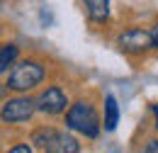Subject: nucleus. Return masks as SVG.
Segmentation results:
<instances>
[{"instance_id":"nucleus-12","label":"nucleus","mask_w":158,"mask_h":153,"mask_svg":"<svg viewBox=\"0 0 158 153\" xmlns=\"http://www.w3.org/2000/svg\"><path fill=\"white\" fill-rule=\"evenodd\" d=\"M143 151H148V153H158V141H148Z\"/></svg>"},{"instance_id":"nucleus-8","label":"nucleus","mask_w":158,"mask_h":153,"mask_svg":"<svg viewBox=\"0 0 158 153\" xmlns=\"http://www.w3.org/2000/svg\"><path fill=\"white\" fill-rule=\"evenodd\" d=\"M117 122H119L117 100L112 95H107V100H105V129H107V131H114V129H117Z\"/></svg>"},{"instance_id":"nucleus-7","label":"nucleus","mask_w":158,"mask_h":153,"mask_svg":"<svg viewBox=\"0 0 158 153\" xmlns=\"http://www.w3.org/2000/svg\"><path fill=\"white\" fill-rule=\"evenodd\" d=\"M83 2H85V10H88L90 19L105 22L110 17V0H83Z\"/></svg>"},{"instance_id":"nucleus-2","label":"nucleus","mask_w":158,"mask_h":153,"mask_svg":"<svg viewBox=\"0 0 158 153\" xmlns=\"http://www.w3.org/2000/svg\"><path fill=\"white\" fill-rule=\"evenodd\" d=\"M41 80H44V68L37 61H20L7 78V85L15 93H27V90L37 88Z\"/></svg>"},{"instance_id":"nucleus-10","label":"nucleus","mask_w":158,"mask_h":153,"mask_svg":"<svg viewBox=\"0 0 158 153\" xmlns=\"http://www.w3.org/2000/svg\"><path fill=\"white\" fill-rule=\"evenodd\" d=\"M54 136H56V129H37L34 134H32V143H37V148L41 151H46L49 146H51V141H54Z\"/></svg>"},{"instance_id":"nucleus-3","label":"nucleus","mask_w":158,"mask_h":153,"mask_svg":"<svg viewBox=\"0 0 158 153\" xmlns=\"http://www.w3.org/2000/svg\"><path fill=\"white\" fill-rule=\"evenodd\" d=\"M37 110V102L29 100V97H12V100H5L2 107H0V119L5 124H22L27 122L29 117L34 114Z\"/></svg>"},{"instance_id":"nucleus-15","label":"nucleus","mask_w":158,"mask_h":153,"mask_svg":"<svg viewBox=\"0 0 158 153\" xmlns=\"http://www.w3.org/2000/svg\"><path fill=\"white\" fill-rule=\"evenodd\" d=\"M153 112H156V117H158V105H156V107H153ZM156 126H158V124H156Z\"/></svg>"},{"instance_id":"nucleus-1","label":"nucleus","mask_w":158,"mask_h":153,"mask_svg":"<svg viewBox=\"0 0 158 153\" xmlns=\"http://www.w3.org/2000/svg\"><path fill=\"white\" fill-rule=\"evenodd\" d=\"M66 126L78 131V134L88 136V139H98L100 134V119H98V112L90 102H76L71 105V110L66 112Z\"/></svg>"},{"instance_id":"nucleus-6","label":"nucleus","mask_w":158,"mask_h":153,"mask_svg":"<svg viewBox=\"0 0 158 153\" xmlns=\"http://www.w3.org/2000/svg\"><path fill=\"white\" fill-rule=\"evenodd\" d=\"M46 151H49V153H78L80 146H78V141H76L73 136L63 134V131H56L54 141H51V146H49Z\"/></svg>"},{"instance_id":"nucleus-5","label":"nucleus","mask_w":158,"mask_h":153,"mask_svg":"<svg viewBox=\"0 0 158 153\" xmlns=\"http://www.w3.org/2000/svg\"><path fill=\"white\" fill-rule=\"evenodd\" d=\"M68 105V97L59 85H49L39 97H37V110L44 114H61Z\"/></svg>"},{"instance_id":"nucleus-9","label":"nucleus","mask_w":158,"mask_h":153,"mask_svg":"<svg viewBox=\"0 0 158 153\" xmlns=\"http://www.w3.org/2000/svg\"><path fill=\"white\" fill-rule=\"evenodd\" d=\"M17 54H20V49H17L15 44H5V46H0V73H5L7 66L15 63Z\"/></svg>"},{"instance_id":"nucleus-11","label":"nucleus","mask_w":158,"mask_h":153,"mask_svg":"<svg viewBox=\"0 0 158 153\" xmlns=\"http://www.w3.org/2000/svg\"><path fill=\"white\" fill-rule=\"evenodd\" d=\"M10 151H12V153H29V151H32V146H24V143H20V146H12Z\"/></svg>"},{"instance_id":"nucleus-13","label":"nucleus","mask_w":158,"mask_h":153,"mask_svg":"<svg viewBox=\"0 0 158 153\" xmlns=\"http://www.w3.org/2000/svg\"><path fill=\"white\" fill-rule=\"evenodd\" d=\"M7 90H10V85H2V83H0V102H5V97H7Z\"/></svg>"},{"instance_id":"nucleus-4","label":"nucleus","mask_w":158,"mask_h":153,"mask_svg":"<svg viewBox=\"0 0 158 153\" xmlns=\"http://www.w3.org/2000/svg\"><path fill=\"white\" fill-rule=\"evenodd\" d=\"M117 46L124 54L139 56V54H143V51H148L153 46V32H146V29H127L124 34H119Z\"/></svg>"},{"instance_id":"nucleus-14","label":"nucleus","mask_w":158,"mask_h":153,"mask_svg":"<svg viewBox=\"0 0 158 153\" xmlns=\"http://www.w3.org/2000/svg\"><path fill=\"white\" fill-rule=\"evenodd\" d=\"M153 46H156V49H158V24H156V27H153Z\"/></svg>"}]
</instances>
